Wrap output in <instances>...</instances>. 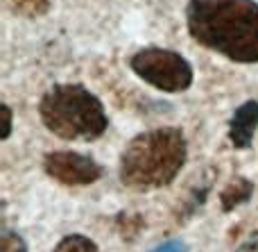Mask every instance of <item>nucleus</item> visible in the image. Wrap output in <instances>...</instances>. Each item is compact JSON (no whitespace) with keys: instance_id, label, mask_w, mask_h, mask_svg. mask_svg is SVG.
I'll list each match as a JSON object with an SVG mask.
<instances>
[{"instance_id":"10","label":"nucleus","mask_w":258,"mask_h":252,"mask_svg":"<svg viewBox=\"0 0 258 252\" xmlns=\"http://www.w3.org/2000/svg\"><path fill=\"white\" fill-rule=\"evenodd\" d=\"M0 252H27V245L16 232L5 230L0 236Z\"/></svg>"},{"instance_id":"2","label":"nucleus","mask_w":258,"mask_h":252,"mask_svg":"<svg viewBox=\"0 0 258 252\" xmlns=\"http://www.w3.org/2000/svg\"><path fill=\"white\" fill-rule=\"evenodd\" d=\"M186 136L177 127H159L134 136L120 157V180L132 189H161L183 168Z\"/></svg>"},{"instance_id":"4","label":"nucleus","mask_w":258,"mask_h":252,"mask_svg":"<svg viewBox=\"0 0 258 252\" xmlns=\"http://www.w3.org/2000/svg\"><path fill=\"white\" fill-rule=\"evenodd\" d=\"M129 68L143 82L165 93H179L192 84V66L186 57L168 48H143L132 55Z\"/></svg>"},{"instance_id":"12","label":"nucleus","mask_w":258,"mask_h":252,"mask_svg":"<svg viewBox=\"0 0 258 252\" xmlns=\"http://www.w3.org/2000/svg\"><path fill=\"white\" fill-rule=\"evenodd\" d=\"M152 252H186V245L181 241H168V243L159 245V248H154Z\"/></svg>"},{"instance_id":"8","label":"nucleus","mask_w":258,"mask_h":252,"mask_svg":"<svg viewBox=\"0 0 258 252\" xmlns=\"http://www.w3.org/2000/svg\"><path fill=\"white\" fill-rule=\"evenodd\" d=\"M9 9L18 16H27V18H36L48 14L50 9V0H5Z\"/></svg>"},{"instance_id":"6","label":"nucleus","mask_w":258,"mask_h":252,"mask_svg":"<svg viewBox=\"0 0 258 252\" xmlns=\"http://www.w3.org/2000/svg\"><path fill=\"white\" fill-rule=\"evenodd\" d=\"M258 130V100H247L233 112L231 123H229V139L233 148L242 150L249 148Z\"/></svg>"},{"instance_id":"3","label":"nucleus","mask_w":258,"mask_h":252,"mask_svg":"<svg viewBox=\"0 0 258 252\" xmlns=\"http://www.w3.org/2000/svg\"><path fill=\"white\" fill-rule=\"evenodd\" d=\"M43 125L66 141H93L109 125L102 100L84 84H54L39 103Z\"/></svg>"},{"instance_id":"9","label":"nucleus","mask_w":258,"mask_h":252,"mask_svg":"<svg viewBox=\"0 0 258 252\" xmlns=\"http://www.w3.org/2000/svg\"><path fill=\"white\" fill-rule=\"evenodd\" d=\"M54 252H100V250H98V245H95L91 239H86V236L71 234V236H63V239L59 241Z\"/></svg>"},{"instance_id":"5","label":"nucleus","mask_w":258,"mask_h":252,"mask_svg":"<svg viewBox=\"0 0 258 252\" xmlns=\"http://www.w3.org/2000/svg\"><path fill=\"white\" fill-rule=\"evenodd\" d=\"M43 168L50 177L68 186H86L102 177V166L95 159L71 150L48 153L43 159Z\"/></svg>"},{"instance_id":"7","label":"nucleus","mask_w":258,"mask_h":252,"mask_svg":"<svg viewBox=\"0 0 258 252\" xmlns=\"http://www.w3.org/2000/svg\"><path fill=\"white\" fill-rule=\"evenodd\" d=\"M251 191H254V184H251L249 180H245V177H236V180L222 191V195H220V200H222V209L224 212H231V209H236L238 205L247 203L249 195H251Z\"/></svg>"},{"instance_id":"11","label":"nucleus","mask_w":258,"mask_h":252,"mask_svg":"<svg viewBox=\"0 0 258 252\" xmlns=\"http://www.w3.org/2000/svg\"><path fill=\"white\" fill-rule=\"evenodd\" d=\"M3 139H9V134H12V109H9V105H3Z\"/></svg>"},{"instance_id":"1","label":"nucleus","mask_w":258,"mask_h":252,"mask_svg":"<svg viewBox=\"0 0 258 252\" xmlns=\"http://www.w3.org/2000/svg\"><path fill=\"white\" fill-rule=\"evenodd\" d=\"M186 25L200 45L238 64L258 62V3L190 0Z\"/></svg>"}]
</instances>
